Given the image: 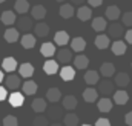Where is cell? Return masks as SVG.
Here are the masks:
<instances>
[{"instance_id": "6da1fadb", "label": "cell", "mask_w": 132, "mask_h": 126, "mask_svg": "<svg viewBox=\"0 0 132 126\" xmlns=\"http://www.w3.org/2000/svg\"><path fill=\"white\" fill-rule=\"evenodd\" d=\"M3 83H5V88H6V89L15 91V89L20 88V75H17V74L12 72V74H9L8 77H5Z\"/></svg>"}, {"instance_id": "7a4b0ae2", "label": "cell", "mask_w": 132, "mask_h": 126, "mask_svg": "<svg viewBox=\"0 0 132 126\" xmlns=\"http://www.w3.org/2000/svg\"><path fill=\"white\" fill-rule=\"evenodd\" d=\"M114 88H115V85H114V82H111L109 78H104V80H100L98 82V94H103L104 97H108L109 94H112L114 92Z\"/></svg>"}, {"instance_id": "3957f363", "label": "cell", "mask_w": 132, "mask_h": 126, "mask_svg": "<svg viewBox=\"0 0 132 126\" xmlns=\"http://www.w3.org/2000/svg\"><path fill=\"white\" fill-rule=\"evenodd\" d=\"M17 29L20 31H25L28 32L29 29H32V23H34V19L32 17H28V15H22L17 19Z\"/></svg>"}, {"instance_id": "277c9868", "label": "cell", "mask_w": 132, "mask_h": 126, "mask_svg": "<svg viewBox=\"0 0 132 126\" xmlns=\"http://www.w3.org/2000/svg\"><path fill=\"white\" fill-rule=\"evenodd\" d=\"M108 32H109V37L112 38H120L123 34H125V29H123V25L121 23H117V22H112L108 28Z\"/></svg>"}, {"instance_id": "5b68a950", "label": "cell", "mask_w": 132, "mask_h": 126, "mask_svg": "<svg viewBox=\"0 0 132 126\" xmlns=\"http://www.w3.org/2000/svg\"><path fill=\"white\" fill-rule=\"evenodd\" d=\"M57 62L59 63H69L72 60V49H68V48H60L57 52Z\"/></svg>"}, {"instance_id": "8992f818", "label": "cell", "mask_w": 132, "mask_h": 126, "mask_svg": "<svg viewBox=\"0 0 132 126\" xmlns=\"http://www.w3.org/2000/svg\"><path fill=\"white\" fill-rule=\"evenodd\" d=\"M8 101H9V105L12 106V108H20L23 103H25V94H22V92H12V94L8 97Z\"/></svg>"}, {"instance_id": "52a82bcc", "label": "cell", "mask_w": 132, "mask_h": 126, "mask_svg": "<svg viewBox=\"0 0 132 126\" xmlns=\"http://www.w3.org/2000/svg\"><path fill=\"white\" fill-rule=\"evenodd\" d=\"M55 45L54 43H51V42H46V43H43L42 46H40V54L43 56V57H46V59H51L52 56H55Z\"/></svg>"}, {"instance_id": "ba28073f", "label": "cell", "mask_w": 132, "mask_h": 126, "mask_svg": "<svg viewBox=\"0 0 132 126\" xmlns=\"http://www.w3.org/2000/svg\"><path fill=\"white\" fill-rule=\"evenodd\" d=\"M43 71L48 74V75H54L59 72V62L57 60H52V59H48L46 62L43 63Z\"/></svg>"}, {"instance_id": "9c48e42d", "label": "cell", "mask_w": 132, "mask_h": 126, "mask_svg": "<svg viewBox=\"0 0 132 126\" xmlns=\"http://www.w3.org/2000/svg\"><path fill=\"white\" fill-rule=\"evenodd\" d=\"M2 68H3V71L12 74V72L19 68V63H17V60H15L14 57H6V59H3V62H2Z\"/></svg>"}, {"instance_id": "30bf717a", "label": "cell", "mask_w": 132, "mask_h": 126, "mask_svg": "<svg viewBox=\"0 0 132 126\" xmlns=\"http://www.w3.org/2000/svg\"><path fill=\"white\" fill-rule=\"evenodd\" d=\"M0 20H2L3 25H6V26H12V25L17 22V15H15L14 11H3Z\"/></svg>"}, {"instance_id": "8fae6325", "label": "cell", "mask_w": 132, "mask_h": 126, "mask_svg": "<svg viewBox=\"0 0 132 126\" xmlns=\"http://www.w3.org/2000/svg\"><path fill=\"white\" fill-rule=\"evenodd\" d=\"M85 82H86L89 86L98 85V82H100V72L94 71V69H89V71H86V74H85Z\"/></svg>"}, {"instance_id": "7c38bea8", "label": "cell", "mask_w": 132, "mask_h": 126, "mask_svg": "<svg viewBox=\"0 0 132 126\" xmlns=\"http://www.w3.org/2000/svg\"><path fill=\"white\" fill-rule=\"evenodd\" d=\"M34 74V66L31 63H22L19 65V75L23 78H29Z\"/></svg>"}, {"instance_id": "4fadbf2b", "label": "cell", "mask_w": 132, "mask_h": 126, "mask_svg": "<svg viewBox=\"0 0 132 126\" xmlns=\"http://www.w3.org/2000/svg\"><path fill=\"white\" fill-rule=\"evenodd\" d=\"M114 74H115V66L112 63L106 62L100 66V75H103L104 78H111Z\"/></svg>"}, {"instance_id": "5bb4252c", "label": "cell", "mask_w": 132, "mask_h": 126, "mask_svg": "<svg viewBox=\"0 0 132 126\" xmlns=\"http://www.w3.org/2000/svg\"><path fill=\"white\" fill-rule=\"evenodd\" d=\"M59 14H60V17H63V19H71V17L75 14L74 5H72V3H65V5H62L60 9H59Z\"/></svg>"}, {"instance_id": "9a60e30c", "label": "cell", "mask_w": 132, "mask_h": 126, "mask_svg": "<svg viewBox=\"0 0 132 126\" xmlns=\"http://www.w3.org/2000/svg\"><path fill=\"white\" fill-rule=\"evenodd\" d=\"M112 106H114V103L109 97H101L97 103V108H98L100 112H109L112 109Z\"/></svg>"}, {"instance_id": "2e32d148", "label": "cell", "mask_w": 132, "mask_h": 126, "mask_svg": "<svg viewBox=\"0 0 132 126\" xmlns=\"http://www.w3.org/2000/svg\"><path fill=\"white\" fill-rule=\"evenodd\" d=\"M60 77H62L63 82H71V80H74V77H75V69H74L72 66H63V68L60 69Z\"/></svg>"}, {"instance_id": "e0dca14e", "label": "cell", "mask_w": 132, "mask_h": 126, "mask_svg": "<svg viewBox=\"0 0 132 126\" xmlns=\"http://www.w3.org/2000/svg\"><path fill=\"white\" fill-rule=\"evenodd\" d=\"M83 98H85V101H88V103H94V101H97V98H98V91L94 89L92 86H89V88H86V89L83 91Z\"/></svg>"}, {"instance_id": "ac0fdd59", "label": "cell", "mask_w": 132, "mask_h": 126, "mask_svg": "<svg viewBox=\"0 0 132 126\" xmlns=\"http://www.w3.org/2000/svg\"><path fill=\"white\" fill-rule=\"evenodd\" d=\"M77 17H78V20H81V22H88V20L92 17V9H91L89 6H80V8L77 9Z\"/></svg>"}, {"instance_id": "d6986e66", "label": "cell", "mask_w": 132, "mask_h": 126, "mask_svg": "<svg viewBox=\"0 0 132 126\" xmlns=\"http://www.w3.org/2000/svg\"><path fill=\"white\" fill-rule=\"evenodd\" d=\"M85 48H86V42H85L83 37H74L72 38V42H71V49L72 51L81 52V51H85Z\"/></svg>"}, {"instance_id": "ffe728a7", "label": "cell", "mask_w": 132, "mask_h": 126, "mask_svg": "<svg viewBox=\"0 0 132 126\" xmlns=\"http://www.w3.org/2000/svg\"><path fill=\"white\" fill-rule=\"evenodd\" d=\"M129 83H131L129 74H126V72H118V74H115V85H117L118 88H125V86H128Z\"/></svg>"}, {"instance_id": "44dd1931", "label": "cell", "mask_w": 132, "mask_h": 126, "mask_svg": "<svg viewBox=\"0 0 132 126\" xmlns=\"http://www.w3.org/2000/svg\"><path fill=\"white\" fill-rule=\"evenodd\" d=\"M14 11L20 15H25L29 11V2L28 0H17L14 3Z\"/></svg>"}, {"instance_id": "7402d4cb", "label": "cell", "mask_w": 132, "mask_h": 126, "mask_svg": "<svg viewBox=\"0 0 132 126\" xmlns=\"http://www.w3.org/2000/svg\"><path fill=\"white\" fill-rule=\"evenodd\" d=\"M54 42H55V45H59V46H65L68 45L71 40H69V34L66 31H57L55 32V35H54Z\"/></svg>"}, {"instance_id": "603a6c76", "label": "cell", "mask_w": 132, "mask_h": 126, "mask_svg": "<svg viewBox=\"0 0 132 126\" xmlns=\"http://www.w3.org/2000/svg\"><path fill=\"white\" fill-rule=\"evenodd\" d=\"M62 106L66 111H74L77 108V98L74 95H65L63 100H62Z\"/></svg>"}, {"instance_id": "cb8c5ba5", "label": "cell", "mask_w": 132, "mask_h": 126, "mask_svg": "<svg viewBox=\"0 0 132 126\" xmlns=\"http://www.w3.org/2000/svg\"><path fill=\"white\" fill-rule=\"evenodd\" d=\"M46 98H48V101H51V103H57V101H60V98H62V91H60L59 88H49V89L46 91Z\"/></svg>"}, {"instance_id": "d4e9b609", "label": "cell", "mask_w": 132, "mask_h": 126, "mask_svg": "<svg viewBox=\"0 0 132 126\" xmlns=\"http://www.w3.org/2000/svg\"><path fill=\"white\" fill-rule=\"evenodd\" d=\"M104 15H106V19H109V20H112V22H115L117 19H120V15H121V12H120V8H118V6H115V5H112V6H108V9H106V12H104Z\"/></svg>"}, {"instance_id": "484cf974", "label": "cell", "mask_w": 132, "mask_h": 126, "mask_svg": "<svg viewBox=\"0 0 132 126\" xmlns=\"http://www.w3.org/2000/svg\"><path fill=\"white\" fill-rule=\"evenodd\" d=\"M46 100L45 98H34L32 103H31V108H32V111H35V112H38V114H42V112H45L46 111Z\"/></svg>"}, {"instance_id": "4316f807", "label": "cell", "mask_w": 132, "mask_h": 126, "mask_svg": "<svg viewBox=\"0 0 132 126\" xmlns=\"http://www.w3.org/2000/svg\"><path fill=\"white\" fill-rule=\"evenodd\" d=\"M20 43L25 49H32L35 46V35L32 34H23V37L20 38Z\"/></svg>"}, {"instance_id": "83f0119b", "label": "cell", "mask_w": 132, "mask_h": 126, "mask_svg": "<svg viewBox=\"0 0 132 126\" xmlns=\"http://www.w3.org/2000/svg\"><path fill=\"white\" fill-rule=\"evenodd\" d=\"M3 37H5V40H6L8 43H15V42L19 40L20 34H19V29H17V28H9V29L5 31Z\"/></svg>"}, {"instance_id": "f1b7e54d", "label": "cell", "mask_w": 132, "mask_h": 126, "mask_svg": "<svg viewBox=\"0 0 132 126\" xmlns=\"http://www.w3.org/2000/svg\"><path fill=\"white\" fill-rule=\"evenodd\" d=\"M111 49H112V54H115V56H123V54L126 52V42L115 40V42L112 43Z\"/></svg>"}, {"instance_id": "f546056e", "label": "cell", "mask_w": 132, "mask_h": 126, "mask_svg": "<svg viewBox=\"0 0 132 126\" xmlns=\"http://www.w3.org/2000/svg\"><path fill=\"white\" fill-rule=\"evenodd\" d=\"M45 15H46V8L43 5H35L32 9H31V17L35 19V20L45 19Z\"/></svg>"}, {"instance_id": "4dcf8cb0", "label": "cell", "mask_w": 132, "mask_h": 126, "mask_svg": "<svg viewBox=\"0 0 132 126\" xmlns=\"http://www.w3.org/2000/svg\"><path fill=\"white\" fill-rule=\"evenodd\" d=\"M74 66H75V69H86L89 66V59L83 54H78L74 59Z\"/></svg>"}, {"instance_id": "1f68e13d", "label": "cell", "mask_w": 132, "mask_h": 126, "mask_svg": "<svg viewBox=\"0 0 132 126\" xmlns=\"http://www.w3.org/2000/svg\"><path fill=\"white\" fill-rule=\"evenodd\" d=\"M128 100H129V94L126 91L120 89V91L114 92V103H117V105H126Z\"/></svg>"}, {"instance_id": "d6a6232c", "label": "cell", "mask_w": 132, "mask_h": 126, "mask_svg": "<svg viewBox=\"0 0 132 126\" xmlns=\"http://www.w3.org/2000/svg\"><path fill=\"white\" fill-rule=\"evenodd\" d=\"M108 28V23H106V19L104 17H95L92 20V29L97 32H103Z\"/></svg>"}, {"instance_id": "836d02e7", "label": "cell", "mask_w": 132, "mask_h": 126, "mask_svg": "<svg viewBox=\"0 0 132 126\" xmlns=\"http://www.w3.org/2000/svg\"><path fill=\"white\" fill-rule=\"evenodd\" d=\"M37 83L34 82V80H26L25 83H23V94L25 95H34L35 92H37Z\"/></svg>"}, {"instance_id": "e575fe53", "label": "cell", "mask_w": 132, "mask_h": 126, "mask_svg": "<svg viewBox=\"0 0 132 126\" xmlns=\"http://www.w3.org/2000/svg\"><path fill=\"white\" fill-rule=\"evenodd\" d=\"M95 46L98 48V49H106V48H109V35H106V34H98L97 37H95Z\"/></svg>"}, {"instance_id": "d590c367", "label": "cell", "mask_w": 132, "mask_h": 126, "mask_svg": "<svg viewBox=\"0 0 132 126\" xmlns=\"http://www.w3.org/2000/svg\"><path fill=\"white\" fill-rule=\"evenodd\" d=\"M78 122H80L78 115L74 112H69V114L63 115V125L65 126H78Z\"/></svg>"}, {"instance_id": "8d00e7d4", "label": "cell", "mask_w": 132, "mask_h": 126, "mask_svg": "<svg viewBox=\"0 0 132 126\" xmlns=\"http://www.w3.org/2000/svg\"><path fill=\"white\" fill-rule=\"evenodd\" d=\"M34 31H35V35H37V37H46L51 29H49V26H48L46 23L40 22V23L35 25V29H34Z\"/></svg>"}, {"instance_id": "74e56055", "label": "cell", "mask_w": 132, "mask_h": 126, "mask_svg": "<svg viewBox=\"0 0 132 126\" xmlns=\"http://www.w3.org/2000/svg\"><path fill=\"white\" fill-rule=\"evenodd\" d=\"M2 125L3 126H19V120H17L15 115H6V117L3 119Z\"/></svg>"}, {"instance_id": "f35d334b", "label": "cell", "mask_w": 132, "mask_h": 126, "mask_svg": "<svg viewBox=\"0 0 132 126\" xmlns=\"http://www.w3.org/2000/svg\"><path fill=\"white\" fill-rule=\"evenodd\" d=\"M60 115H63L62 114V111H60V108H51V109H48V117L49 119H54V120H59L60 119Z\"/></svg>"}, {"instance_id": "ab89813d", "label": "cell", "mask_w": 132, "mask_h": 126, "mask_svg": "<svg viewBox=\"0 0 132 126\" xmlns=\"http://www.w3.org/2000/svg\"><path fill=\"white\" fill-rule=\"evenodd\" d=\"M34 126H48V117L46 115H37L34 119Z\"/></svg>"}, {"instance_id": "60d3db41", "label": "cell", "mask_w": 132, "mask_h": 126, "mask_svg": "<svg viewBox=\"0 0 132 126\" xmlns=\"http://www.w3.org/2000/svg\"><path fill=\"white\" fill-rule=\"evenodd\" d=\"M121 22L125 26H132V11H128L121 15Z\"/></svg>"}, {"instance_id": "b9f144b4", "label": "cell", "mask_w": 132, "mask_h": 126, "mask_svg": "<svg viewBox=\"0 0 132 126\" xmlns=\"http://www.w3.org/2000/svg\"><path fill=\"white\" fill-rule=\"evenodd\" d=\"M95 126H111V122L108 120V119H98L97 122H95Z\"/></svg>"}, {"instance_id": "7bdbcfd3", "label": "cell", "mask_w": 132, "mask_h": 126, "mask_svg": "<svg viewBox=\"0 0 132 126\" xmlns=\"http://www.w3.org/2000/svg\"><path fill=\"white\" fill-rule=\"evenodd\" d=\"M5 98H8V89L5 86H0V101H3Z\"/></svg>"}, {"instance_id": "ee69618b", "label": "cell", "mask_w": 132, "mask_h": 126, "mask_svg": "<svg viewBox=\"0 0 132 126\" xmlns=\"http://www.w3.org/2000/svg\"><path fill=\"white\" fill-rule=\"evenodd\" d=\"M88 3H89L92 8H98L100 5L103 3V0H88Z\"/></svg>"}, {"instance_id": "f6af8a7d", "label": "cell", "mask_w": 132, "mask_h": 126, "mask_svg": "<svg viewBox=\"0 0 132 126\" xmlns=\"http://www.w3.org/2000/svg\"><path fill=\"white\" fill-rule=\"evenodd\" d=\"M125 122H126V125L128 126H132V111L125 115Z\"/></svg>"}, {"instance_id": "bcb514c9", "label": "cell", "mask_w": 132, "mask_h": 126, "mask_svg": "<svg viewBox=\"0 0 132 126\" xmlns=\"http://www.w3.org/2000/svg\"><path fill=\"white\" fill-rule=\"evenodd\" d=\"M125 38H126V42H128L129 45H132V29H128V31H126Z\"/></svg>"}, {"instance_id": "7dc6e473", "label": "cell", "mask_w": 132, "mask_h": 126, "mask_svg": "<svg viewBox=\"0 0 132 126\" xmlns=\"http://www.w3.org/2000/svg\"><path fill=\"white\" fill-rule=\"evenodd\" d=\"M83 2H85V0H71V3H72V5H81Z\"/></svg>"}, {"instance_id": "c3c4849f", "label": "cell", "mask_w": 132, "mask_h": 126, "mask_svg": "<svg viewBox=\"0 0 132 126\" xmlns=\"http://www.w3.org/2000/svg\"><path fill=\"white\" fill-rule=\"evenodd\" d=\"M3 80H5V75H3V71H2V69H0V83H2V82H3Z\"/></svg>"}, {"instance_id": "681fc988", "label": "cell", "mask_w": 132, "mask_h": 126, "mask_svg": "<svg viewBox=\"0 0 132 126\" xmlns=\"http://www.w3.org/2000/svg\"><path fill=\"white\" fill-rule=\"evenodd\" d=\"M51 126H65V125H62V123H59V122H54Z\"/></svg>"}, {"instance_id": "f907efd6", "label": "cell", "mask_w": 132, "mask_h": 126, "mask_svg": "<svg viewBox=\"0 0 132 126\" xmlns=\"http://www.w3.org/2000/svg\"><path fill=\"white\" fill-rule=\"evenodd\" d=\"M55 2H65V0H55Z\"/></svg>"}, {"instance_id": "816d5d0a", "label": "cell", "mask_w": 132, "mask_h": 126, "mask_svg": "<svg viewBox=\"0 0 132 126\" xmlns=\"http://www.w3.org/2000/svg\"><path fill=\"white\" fill-rule=\"evenodd\" d=\"M3 2H6V0H0V3H3Z\"/></svg>"}, {"instance_id": "f5cc1de1", "label": "cell", "mask_w": 132, "mask_h": 126, "mask_svg": "<svg viewBox=\"0 0 132 126\" xmlns=\"http://www.w3.org/2000/svg\"><path fill=\"white\" fill-rule=\"evenodd\" d=\"M81 126H91V125H81Z\"/></svg>"}, {"instance_id": "db71d44e", "label": "cell", "mask_w": 132, "mask_h": 126, "mask_svg": "<svg viewBox=\"0 0 132 126\" xmlns=\"http://www.w3.org/2000/svg\"><path fill=\"white\" fill-rule=\"evenodd\" d=\"M0 125H2V123H0Z\"/></svg>"}]
</instances>
